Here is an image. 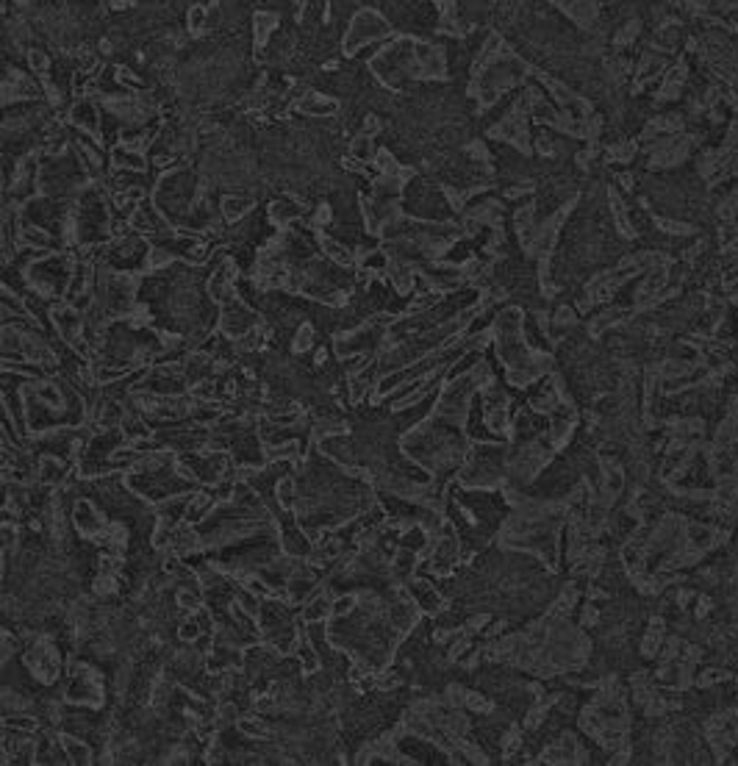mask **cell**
<instances>
[{
  "label": "cell",
  "instance_id": "6da1fadb",
  "mask_svg": "<svg viewBox=\"0 0 738 766\" xmlns=\"http://www.w3.org/2000/svg\"><path fill=\"white\" fill-rule=\"evenodd\" d=\"M73 525L78 533H84L89 539H97L100 533H106V522H103L97 506H92L89 500H78L73 506Z\"/></svg>",
  "mask_w": 738,
  "mask_h": 766
},
{
  "label": "cell",
  "instance_id": "7a4b0ae2",
  "mask_svg": "<svg viewBox=\"0 0 738 766\" xmlns=\"http://www.w3.org/2000/svg\"><path fill=\"white\" fill-rule=\"evenodd\" d=\"M255 208V200L253 197H244V194H228L220 200V217L225 223H239L244 220L250 212Z\"/></svg>",
  "mask_w": 738,
  "mask_h": 766
},
{
  "label": "cell",
  "instance_id": "3957f363",
  "mask_svg": "<svg viewBox=\"0 0 738 766\" xmlns=\"http://www.w3.org/2000/svg\"><path fill=\"white\" fill-rule=\"evenodd\" d=\"M303 114H319V117H330L333 111H336V100H330L319 92H305L297 103H295Z\"/></svg>",
  "mask_w": 738,
  "mask_h": 766
},
{
  "label": "cell",
  "instance_id": "277c9868",
  "mask_svg": "<svg viewBox=\"0 0 738 766\" xmlns=\"http://www.w3.org/2000/svg\"><path fill=\"white\" fill-rule=\"evenodd\" d=\"M61 744H64V752H67V761H70V763H89V761H92V750L84 744L81 736L64 733V736H61Z\"/></svg>",
  "mask_w": 738,
  "mask_h": 766
},
{
  "label": "cell",
  "instance_id": "5b68a950",
  "mask_svg": "<svg viewBox=\"0 0 738 766\" xmlns=\"http://www.w3.org/2000/svg\"><path fill=\"white\" fill-rule=\"evenodd\" d=\"M414 605H408L406 600H400V602H394L391 608H389V624L394 631H408L411 624H414Z\"/></svg>",
  "mask_w": 738,
  "mask_h": 766
},
{
  "label": "cell",
  "instance_id": "8992f818",
  "mask_svg": "<svg viewBox=\"0 0 738 766\" xmlns=\"http://www.w3.org/2000/svg\"><path fill=\"white\" fill-rule=\"evenodd\" d=\"M275 506H281L284 511H292L297 506V483L289 475H284L275 483Z\"/></svg>",
  "mask_w": 738,
  "mask_h": 766
},
{
  "label": "cell",
  "instance_id": "52a82bcc",
  "mask_svg": "<svg viewBox=\"0 0 738 766\" xmlns=\"http://www.w3.org/2000/svg\"><path fill=\"white\" fill-rule=\"evenodd\" d=\"M255 23H253V34H255V42H258V47L266 42V36H270L275 28H278V14H273V12H258L255 17H253Z\"/></svg>",
  "mask_w": 738,
  "mask_h": 766
},
{
  "label": "cell",
  "instance_id": "ba28073f",
  "mask_svg": "<svg viewBox=\"0 0 738 766\" xmlns=\"http://www.w3.org/2000/svg\"><path fill=\"white\" fill-rule=\"evenodd\" d=\"M411 594H414V602L422 608V611H436L439 608V594L436 589H430L428 583H411Z\"/></svg>",
  "mask_w": 738,
  "mask_h": 766
},
{
  "label": "cell",
  "instance_id": "9c48e42d",
  "mask_svg": "<svg viewBox=\"0 0 738 766\" xmlns=\"http://www.w3.org/2000/svg\"><path fill=\"white\" fill-rule=\"evenodd\" d=\"M236 725H239L242 736H253V739H261V741L270 739V728H266L261 719H255V717H242Z\"/></svg>",
  "mask_w": 738,
  "mask_h": 766
},
{
  "label": "cell",
  "instance_id": "30bf717a",
  "mask_svg": "<svg viewBox=\"0 0 738 766\" xmlns=\"http://www.w3.org/2000/svg\"><path fill=\"white\" fill-rule=\"evenodd\" d=\"M314 341H316L314 325L303 322V325L297 328V333H295V350H297V353H305V350H311V347H314Z\"/></svg>",
  "mask_w": 738,
  "mask_h": 766
},
{
  "label": "cell",
  "instance_id": "8fae6325",
  "mask_svg": "<svg viewBox=\"0 0 738 766\" xmlns=\"http://www.w3.org/2000/svg\"><path fill=\"white\" fill-rule=\"evenodd\" d=\"M356 608H358V600H356L353 594L333 597V602H330V616H353Z\"/></svg>",
  "mask_w": 738,
  "mask_h": 766
},
{
  "label": "cell",
  "instance_id": "7c38bea8",
  "mask_svg": "<svg viewBox=\"0 0 738 766\" xmlns=\"http://www.w3.org/2000/svg\"><path fill=\"white\" fill-rule=\"evenodd\" d=\"M28 64H31V69H34L36 76H45L47 69H50V56L42 53V50H31V53H28Z\"/></svg>",
  "mask_w": 738,
  "mask_h": 766
},
{
  "label": "cell",
  "instance_id": "4fadbf2b",
  "mask_svg": "<svg viewBox=\"0 0 738 766\" xmlns=\"http://www.w3.org/2000/svg\"><path fill=\"white\" fill-rule=\"evenodd\" d=\"M111 6L114 9H125V6H130V0H111Z\"/></svg>",
  "mask_w": 738,
  "mask_h": 766
}]
</instances>
